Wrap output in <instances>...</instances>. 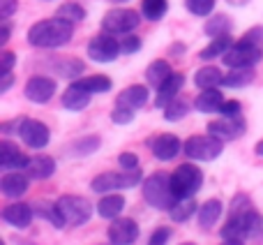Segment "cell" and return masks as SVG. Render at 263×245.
I'll list each match as a JSON object with an SVG mask.
<instances>
[{"label": "cell", "mask_w": 263, "mask_h": 245, "mask_svg": "<svg viewBox=\"0 0 263 245\" xmlns=\"http://www.w3.org/2000/svg\"><path fill=\"white\" fill-rule=\"evenodd\" d=\"M74 35V23L65 21L60 16L42 19L32 23L28 30V44L35 49H60L65 46Z\"/></svg>", "instance_id": "6da1fadb"}, {"label": "cell", "mask_w": 263, "mask_h": 245, "mask_svg": "<svg viewBox=\"0 0 263 245\" xmlns=\"http://www.w3.org/2000/svg\"><path fill=\"white\" fill-rule=\"evenodd\" d=\"M141 195H143L145 204L153 206L155 211H164V213H168V208L178 201L176 192L171 187V173H164V171H155L148 178H143Z\"/></svg>", "instance_id": "7a4b0ae2"}, {"label": "cell", "mask_w": 263, "mask_h": 245, "mask_svg": "<svg viewBox=\"0 0 263 245\" xmlns=\"http://www.w3.org/2000/svg\"><path fill=\"white\" fill-rule=\"evenodd\" d=\"M261 232H263V215L256 208H250V211H245V213L229 215L227 222L219 229V236L247 241V238L261 236Z\"/></svg>", "instance_id": "3957f363"}, {"label": "cell", "mask_w": 263, "mask_h": 245, "mask_svg": "<svg viewBox=\"0 0 263 245\" xmlns=\"http://www.w3.org/2000/svg\"><path fill=\"white\" fill-rule=\"evenodd\" d=\"M143 183V173L141 169H120V171H104L100 176H95L90 181V190L95 195H109V192H120V190H129Z\"/></svg>", "instance_id": "277c9868"}, {"label": "cell", "mask_w": 263, "mask_h": 245, "mask_svg": "<svg viewBox=\"0 0 263 245\" xmlns=\"http://www.w3.org/2000/svg\"><path fill=\"white\" fill-rule=\"evenodd\" d=\"M182 153L192 162H215L224 153V141L215 134H194L182 144Z\"/></svg>", "instance_id": "5b68a950"}, {"label": "cell", "mask_w": 263, "mask_h": 245, "mask_svg": "<svg viewBox=\"0 0 263 245\" xmlns=\"http://www.w3.org/2000/svg\"><path fill=\"white\" fill-rule=\"evenodd\" d=\"M171 187L178 199L194 197L196 192L203 187V171L199 169V164L185 162V164H180V167H176V171L171 173Z\"/></svg>", "instance_id": "8992f818"}, {"label": "cell", "mask_w": 263, "mask_h": 245, "mask_svg": "<svg viewBox=\"0 0 263 245\" xmlns=\"http://www.w3.org/2000/svg\"><path fill=\"white\" fill-rule=\"evenodd\" d=\"M263 60V46L254 44V42L240 37L238 42H233V46L222 56V63L229 69L233 67H254Z\"/></svg>", "instance_id": "52a82bcc"}, {"label": "cell", "mask_w": 263, "mask_h": 245, "mask_svg": "<svg viewBox=\"0 0 263 245\" xmlns=\"http://www.w3.org/2000/svg\"><path fill=\"white\" fill-rule=\"evenodd\" d=\"M58 208L67 227H81L92 218V204L79 195H63L58 199Z\"/></svg>", "instance_id": "ba28073f"}, {"label": "cell", "mask_w": 263, "mask_h": 245, "mask_svg": "<svg viewBox=\"0 0 263 245\" xmlns=\"http://www.w3.org/2000/svg\"><path fill=\"white\" fill-rule=\"evenodd\" d=\"M141 23V14L134 12L129 7H116L109 9L102 19V30L111 32V35H129L139 28Z\"/></svg>", "instance_id": "9c48e42d"}, {"label": "cell", "mask_w": 263, "mask_h": 245, "mask_svg": "<svg viewBox=\"0 0 263 245\" xmlns=\"http://www.w3.org/2000/svg\"><path fill=\"white\" fill-rule=\"evenodd\" d=\"M86 54L92 63L109 65V63H114L123 51H120V42L116 40V35H111V32H100V35H95L88 42Z\"/></svg>", "instance_id": "30bf717a"}, {"label": "cell", "mask_w": 263, "mask_h": 245, "mask_svg": "<svg viewBox=\"0 0 263 245\" xmlns=\"http://www.w3.org/2000/svg\"><path fill=\"white\" fill-rule=\"evenodd\" d=\"M16 136L23 141V146L32 150H44L51 144V130L42 120L35 118H21Z\"/></svg>", "instance_id": "8fae6325"}, {"label": "cell", "mask_w": 263, "mask_h": 245, "mask_svg": "<svg viewBox=\"0 0 263 245\" xmlns=\"http://www.w3.org/2000/svg\"><path fill=\"white\" fill-rule=\"evenodd\" d=\"M55 91H58V81L51 77H44V74L30 77L26 81V86H23V95L32 104H46L55 95Z\"/></svg>", "instance_id": "7c38bea8"}, {"label": "cell", "mask_w": 263, "mask_h": 245, "mask_svg": "<svg viewBox=\"0 0 263 245\" xmlns=\"http://www.w3.org/2000/svg\"><path fill=\"white\" fill-rule=\"evenodd\" d=\"M208 132L227 144V141H236L245 134L247 122H245V118H242V114L240 116H219L217 120L208 122Z\"/></svg>", "instance_id": "4fadbf2b"}, {"label": "cell", "mask_w": 263, "mask_h": 245, "mask_svg": "<svg viewBox=\"0 0 263 245\" xmlns=\"http://www.w3.org/2000/svg\"><path fill=\"white\" fill-rule=\"evenodd\" d=\"M139 222L134 218H123V215L111 220L109 229H106V238L114 245H134L139 241Z\"/></svg>", "instance_id": "5bb4252c"}, {"label": "cell", "mask_w": 263, "mask_h": 245, "mask_svg": "<svg viewBox=\"0 0 263 245\" xmlns=\"http://www.w3.org/2000/svg\"><path fill=\"white\" fill-rule=\"evenodd\" d=\"M30 187V176H28L23 169H12V171H5L0 178V192H3L5 199L18 201Z\"/></svg>", "instance_id": "9a60e30c"}, {"label": "cell", "mask_w": 263, "mask_h": 245, "mask_svg": "<svg viewBox=\"0 0 263 245\" xmlns=\"http://www.w3.org/2000/svg\"><path fill=\"white\" fill-rule=\"evenodd\" d=\"M150 153L155 155V160L159 162H171L178 155L182 153V141L178 139L171 132H164V134H157L155 139H150Z\"/></svg>", "instance_id": "2e32d148"}, {"label": "cell", "mask_w": 263, "mask_h": 245, "mask_svg": "<svg viewBox=\"0 0 263 245\" xmlns=\"http://www.w3.org/2000/svg\"><path fill=\"white\" fill-rule=\"evenodd\" d=\"M3 222L14 229H28L35 220V208L32 204H23V201H12L3 208Z\"/></svg>", "instance_id": "e0dca14e"}, {"label": "cell", "mask_w": 263, "mask_h": 245, "mask_svg": "<svg viewBox=\"0 0 263 245\" xmlns=\"http://www.w3.org/2000/svg\"><path fill=\"white\" fill-rule=\"evenodd\" d=\"M28 162H30V157H28L14 141H9L7 136L0 141V167H3L5 171H12V169H26Z\"/></svg>", "instance_id": "ac0fdd59"}, {"label": "cell", "mask_w": 263, "mask_h": 245, "mask_svg": "<svg viewBox=\"0 0 263 245\" xmlns=\"http://www.w3.org/2000/svg\"><path fill=\"white\" fill-rule=\"evenodd\" d=\"M55 169H58L55 157H51V155H46V153H40V155H32L23 171L30 176V181H49L55 173Z\"/></svg>", "instance_id": "d6986e66"}, {"label": "cell", "mask_w": 263, "mask_h": 245, "mask_svg": "<svg viewBox=\"0 0 263 245\" xmlns=\"http://www.w3.org/2000/svg\"><path fill=\"white\" fill-rule=\"evenodd\" d=\"M224 102H227V97H224V93L219 88H203L194 97V109L199 114H219Z\"/></svg>", "instance_id": "ffe728a7"}, {"label": "cell", "mask_w": 263, "mask_h": 245, "mask_svg": "<svg viewBox=\"0 0 263 245\" xmlns=\"http://www.w3.org/2000/svg\"><path fill=\"white\" fill-rule=\"evenodd\" d=\"M182 86H185V74L173 72L171 77H168L166 81L157 88V95H155V107H157V109H164V107H166L171 100H176L178 93L182 91Z\"/></svg>", "instance_id": "44dd1931"}, {"label": "cell", "mask_w": 263, "mask_h": 245, "mask_svg": "<svg viewBox=\"0 0 263 245\" xmlns=\"http://www.w3.org/2000/svg\"><path fill=\"white\" fill-rule=\"evenodd\" d=\"M125 197L123 195H118V192H109V195H102L100 197V201H97V206H95V211H97V215L100 218H104V220H116V218H120L123 215V211H125Z\"/></svg>", "instance_id": "7402d4cb"}, {"label": "cell", "mask_w": 263, "mask_h": 245, "mask_svg": "<svg viewBox=\"0 0 263 245\" xmlns=\"http://www.w3.org/2000/svg\"><path fill=\"white\" fill-rule=\"evenodd\" d=\"M150 100V93H148V86H141V83H134V86H127L125 91L118 93L116 97V104L118 107H129V109H141L145 107Z\"/></svg>", "instance_id": "603a6c76"}, {"label": "cell", "mask_w": 263, "mask_h": 245, "mask_svg": "<svg viewBox=\"0 0 263 245\" xmlns=\"http://www.w3.org/2000/svg\"><path fill=\"white\" fill-rule=\"evenodd\" d=\"M224 213V204L219 199H208L199 206V213H196V222H199V229L203 232H210L215 224L219 222Z\"/></svg>", "instance_id": "cb8c5ba5"}, {"label": "cell", "mask_w": 263, "mask_h": 245, "mask_svg": "<svg viewBox=\"0 0 263 245\" xmlns=\"http://www.w3.org/2000/svg\"><path fill=\"white\" fill-rule=\"evenodd\" d=\"M32 208H35L37 218L46 220V222H49L53 229H65V227H67V224H65L63 213H60V208H58V201L40 199V201H35V204H32Z\"/></svg>", "instance_id": "d4e9b609"}, {"label": "cell", "mask_w": 263, "mask_h": 245, "mask_svg": "<svg viewBox=\"0 0 263 245\" xmlns=\"http://www.w3.org/2000/svg\"><path fill=\"white\" fill-rule=\"evenodd\" d=\"M90 93L83 91V88H79L77 83H69L67 91L63 93V97H60V102H63V107L67 111H83L88 104H90Z\"/></svg>", "instance_id": "484cf974"}, {"label": "cell", "mask_w": 263, "mask_h": 245, "mask_svg": "<svg viewBox=\"0 0 263 245\" xmlns=\"http://www.w3.org/2000/svg\"><path fill=\"white\" fill-rule=\"evenodd\" d=\"M196 213H199V204L194 201V197H185V199H178L176 204L168 208V218H171V222H176V224L187 222V220H192Z\"/></svg>", "instance_id": "4316f807"}, {"label": "cell", "mask_w": 263, "mask_h": 245, "mask_svg": "<svg viewBox=\"0 0 263 245\" xmlns=\"http://www.w3.org/2000/svg\"><path fill=\"white\" fill-rule=\"evenodd\" d=\"M171 74H173L171 65H168L164 58H157V60H153V63L145 67V81H148L150 88H155V91H157V88L162 86L168 77H171Z\"/></svg>", "instance_id": "83f0119b"}, {"label": "cell", "mask_w": 263, "mask_h": 245, "mask_svg": "<svg viewBox=\"0 0 263 245\" xmlns=\"http://www.w3.org/2000/svg\"><path fill=\"white\" fill-rule=\"evenodd\" d=\"M224 81V74L219 67H215V65H203V67L196 69L194 74V83L199 91H203V88H219Z\"/></svg>", "instance_id": "f1b7e54d"}, {"label": "cell", "mask_w": 263, "mask_h": 245, "mask_svg": "<svg viewBox=\"0 0 263 245\" xmlns=\"http://www.w3.org/2000/svg\"><path fill=\"white\" fill-rule=\"evenodd\" d=\"M72 83H77L79 88L88 91L90 95H102V93H109L114 88V81L104 74H92V77H81V79H74Z\"/></svg>", "instance_id": "f546056e"}, {"label": "cell", "mask_w": 263, "mask_h": 245, "mask_svg": "<svg viewBox=\"0 0 263 245\" xmlns=\"http://www.w3.org/2000/svg\"><path fill=\"white\" fill-rule=\"evenodd\" d=\"M233 46V37L231 35H222V37H213V42H210L205 49H201L199 58L201 60H215V58H222L224 54H227L229 49Z\"/></svg>", "instance_id": "4dcf8cb0"}, {"label": "cell", "mask_w": 263, "mask_h": 245, "mask_svg": "<svg viewBox=\"0 0 263 245\" xmlns=\"http://www.w3.org/2000/svg\"><path fill=\"white\" fill-rule=\"evenodd\" d=\"M254 81V67H233L231 72L224 74V88H247Z\"/></svg>", "instance_id": "1f68e13d"}, {"label": "cell", "mask_w": 263, "mask_h": 245, "mask_svg": "<svg viewBox=\"0 0 263 245\" xmlns=\"http://www.w3.org/2000/svg\"><path fill=\"white\" fill-rule=\"evenodd\" d=\"M233 28V21L227 16V14H213V16H208V21H205L203 26V32L213 40V37H222V35H229Z\"/></svg>", "instance_id": "d6a6232c"}, {"label": "cell", "mask_w": 263, "mask_h": 245, "mask_svg": "<svg viewBox=\"0 0 263 245\" xmlns=\"http://www.w3.org/2000/svg\"><path fill=\"white\" fill-rule=\"evenodd\" d=\"M102 146V139L97 134H86L81 136V139H77L74 144H69V153L74 155V157H88V155L97 153Z\"/></svg>", "instance_id": "836d02e7"}, {"label": "cell", "mask_w": 263, "mask_h": 245, "mask_svg": "<svg viewBox=\"0 0 263 245\" xmlns=\"http://www.w3.org/2000/svg\"><path fill=\"white\" fill-rule=\"evenodd\" d=\"M168 12V0H141V16L148 21H159Z\"/></svg>", "instance_id": "e575fe53"}, {"label": "cell", "mask_w": 263, "mask_h": 245, "mask_svg": "<svg viewBox=\"0 0 263 245\" xmlns=\"http://www.w3.org/2000/svg\"><path fill=\"white\" fill-rule=\"evenodd\" d=\"M162 111H164V120L178 122V120H182L187 114H190V104H187V100H182V97H176V100L168 102Z\"/></svg>", "instance_id": "d590c367"}, {"label": "cell", "mask_w": 263, "mask_h": 245, "mask_svg": "<svg viewBox=\"0 0 263 245\" xmlns=\"http://www.w3.org/2000/svg\"><path fill=\"white\" fill-rule=\"evenodd\" d=\"M55 16H60V19H65V21L77 26V23H81L83 19H86V9H83L79 3H63L58 9H55Z\"/></svg>", "instance_id": "8d00e7d4"}, {"label": "cell", "mask_w": 263, "mask_h": 245, "mask_svg": "<svg viewBox=\"0 0 263 245\" xmlns=\"http://www.w3.org/2000/svg\"><path fill=\"white\" fill-rule=\"evenodd\" d=\"M83 69H86V65H83L79 58H67V60H60L58 63V74L65 79H72V81L81 77Z\"/></svg>", "instance_id": "74e56055"}, {"label": "cell", "mask_w": 263, "mask_h": 245, "mask_svg": "<svg viewBox=\"0 0 263 245\" xmlns=\"http://www.w3.org/2000/svg\"><path fill=\"white\" fill-rule=\"evenodd\" d=\"M185 7L194 16H210L215 12V0H185Z\"/></svg>", "instance_id": "f35d334b"}, {"label": "cell", "mask_w": 263, "mask_h": 245, "mask_svg": "<svg viewBox=\"0 0 263 245\" xmlns=\"http://www.w3.org/2000/svg\"><path fill=\"white\" fill-rule=\"evenodd\" d=\"M254 208V201H252L250 195H245V192H238L236 197L231 199V204H229V215H238V213H245V211Z\"/></svg>", "instance_id": "ab89813d"}, {"label": "cell", "mask_w": 263, "mask_h": 245, "mask_svg": "<svg viewBox=\"0 0 263 245\" xmlns=\"http://www.w3.org/2000/svg\"><path fill=\"white\" fill-rule=\"evenodd\" d=\"M134 109H129V107H118L116 104V109L111 111V122H116V125H129V122H134Z\"/></svg>", "instance_id": "60d3db41"}, {"label": "cell", "mask_w": 263, "mask_h": 245, "mask_svg": "<svg viewBox=\"0 0 263 245\" xmlns=\"http://www.w3.org/2000/svg\"><path fill=\"white\" fill-rule=\"evenodd\" d=\"M141 46H143V42H141V37L136 35H123V40H120V51H123L125 56H134L141 51Z\"/></svg>", "instance_id": "b9f144b4"}, {"label": "cell", "mask_w": 263, "mask_h": 245, "mask_svg": "<svg viewBox=\"0 0 263 245\" xmlns=\"http://www.w3.org/2000/svg\"><path fill=\"white\" fill-rule=\"evenodd\" d=\"M171 236H173V232L168 227H157L153 234H150V238L145 245H168Z\"/></svg>", "instance_id": "7bdbcfd3"}, {"label": "cell", "mask_w": 263, "mask_h": 245, "mask_svg": "<svg viewBox=\"0 0 263 245\" xmlns=\"http://www.w3.org/2000/svg\"><path fill=\"white\" fill-rule=\"evenodd\" d=\"M118 167L120 169H127V171H132V169H139V155L132 153V150H123V153L118 155Z\"/></svg>", "instance_id": "ee69618b"}, {"label": "cell", "mask_w": 263, "mask_h": 245, "mask_svg": "<svg viewBox=\"0 0 263 245\" xmlns=\"http://www.w3.org/2000/svg\"><path fill=\"white\" fill-rule=\"evenodd\" d=\"M14 63H16V54H14V51H7V49H5L3 54H0V74L12 72V69H14Z\"/></svg>", "instance_id": "f6af8a7d"}, {"label": "cell", "mask_w": 263, "mask_h": 245, "mask_svg": "<svg viewBox=\"0 0 263 245\" xmlns=\"http://www.w3.org/2000/svg\"><path fill=\"white\" fill-rule=\"evenodd\" d=\"M16 9H18V0H0V19L3 21H9Z\"/></svg>", "instance_id": "bcb514c9"}, {"label": "cell", "mask_w": 263, "mask_h": 245, "mask_svg": "<svg viewBox=\"0 0 263 245\" xmlns=\"http://www.w3.org/2000/svg\"><path fill=\"white\" fill-rule=\"evenodd\" d=\"M242 114V107L238 100H227L219 109V116H240Z\"/></svg>", "instance_id": "7dc6e473"}, {"label": "cell", "mask_w": 263, "mask_h": 245, "mask_svg": "<svg viewBox=\"0 0 263 245\" xmlns=\"http://www.w3.org/2000/svg\"><path fill=\"white\" fill-rule=\"evenodd\" d=\"M242 37H245V40H250V42H254V44L263 46V26H254V28H250V30H247Z\"/></svg>", "instance_id": "c3c4849f"}, {"label": "cell", "mask_w": 263, "mask_h": 245, "mask_svg": "<svg viewBox=\"0 0 263 245\" xmlns=\"http://www.w3.org/2000/svg\"><path fill=\"white\" fill-rule=\"evenodd\" d=\"M14 86V74L12 72H5V74H0V93H7L9 88Z\"/></svg>", "instance_id": "681fc988"}, {"label": "cell", "mask_w": 263, "mask_h": 245, "mask_svg": "<svg viewBox=\"0 0 263 245\" xmlns=\"http://www.w3.org/2000/svg\"><path fill=\"white\" fill-rule=\"evenodd\" d=\"M9 37H12V26H9L7 21H3V26H0V44H7Z\"/></svg>", "instance_id": "f907efd6"}, {"label": "cell", "mask_w": 263, "mask_h": 245, "mask_svg": "<svg viewBox=\"0 0 263 245\" xmlns=\"http://www.w3.org/2000/svg\"><path fill=\"white\" fill-rule=\"evenodd\" d=\"M182 51H187V46H185V44H180V42H176V44L171 46V54H173V56H180Z\"/></svg>", "instance_id": "816d5d0a"}, {"label": "cell", "mask_w": 263, "mask_h": 245, "mask_svg": "<svg viewBox=\"0 0 263 245\" xmlns=\"http://www.w3.org/2000/svg\"><path fill=\"white\" fill-rule=\"evenodd\" d=\"M219 245H245V241H240V238H222Z\"/></svg>", "instance_id": "f5cc1de1"}, {"label": "cell", "mask_w": 263, "mask_h": 245, "mask_svg": "<svg viewBox=\"0 0 263 245\" xmlns=\"http://www.w3.org/2000/svg\"><path fill=\"white\" fill-rule=\"evenodd\" d=\"M254 153L259 155V157H263V141H259V144L254 146Z\"/></svg>", "instance_id": "db71d44e"}, {"label": "cell", "mask_w": 263, "mask_h": 245, "mask_svg": "<svg viewBox=\"0 0 263 245\" xmlns=\"http://www.w3.org/2000/svg\"><path fill=\"white\" fill-rule=\"evenodd\" d=\"M227 3H231V5H238V7H242V5H247L250 0H227Z\"/></svg>", "instance_id": "11a10c76"}, {"label": "cell", "mask_w": 263, "mask_h": 245, "mask_svg": "<svg viewBox=\"0 0 263 245\" xmlns=\"http://www.w3.org/2000/svg\"><path fill=\"white\" fill-rule=\"evenodd\" d=\"M114 3H129V0H114Z\"/></svg>", "instance_id": "9f6ffc18"}, {"label": "cell", "mask_w": 263, "mask_h": 245, "mask_svg": "<svg viewBox=\"0 0 263 245\" xmlns=\"http://www.w3.org/2000/svg\"><path fill=\"white\" fill-rule=\"evenodd\" d=\"M180 245H196V243H192V241H190V243H180Z\"/></svg>", "instance_id": "6f0895ef"}, {"label": "cell", "mask_w": 263, "mask_h": 245, "mask_svg": "<svg viewBox=\"0 0 263 245\" xmlns=\"http://www.w3.org/2000/svg\"><path fill=\"white\" fill-rule=\"evenodd\" d=\"M104 245H114V243H104Z\"/></svg>", "instance_id": "680465c9"}]
</instances>
